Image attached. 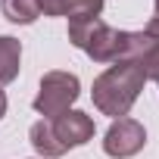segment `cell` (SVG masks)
<instances>
[{
    "instance_id": "obj_1",
    "label": "cell",
    "mask_w": 159,
    "mask_h": 159,
    "mask_svg": "<svg viewBox=\"0 0 159 159\" xmlns=\"http://www.w3.org/2000/svg\"><path fill=\"white\" fill-rule=\"evenodd\" d=\"M147 84V75L134 66V62H112L103 75L94 78V91H91V100L94 106L103 112V116H112V119H125L131 112V106L137 103L140 91Z\"/></svg>"
},
{
    "instance_id": "obj_2",
    "label": "cell",
    "mask_w": 159,
    "mask_h": 159,
    "mask_svg": "<svg viewBox=\"0 0 159 159\" xmlns=\"http://www.w3.org/2000/svg\"><path fill=\"white\" fill-rule=\"evenodd\" d=\"M69 41L84 50L94 62H119L125 56V44H128V31H119L112 25H106L100 16L91 19H72L69 22Z\"/></svg>"
},
{
    "instance_id": "obj_3",
    "label": "cell",
    "mask_w": 159,
    "mask_h": 159,
    "mask_svg": "<svg viewBox=\"0 0 159 159\" xmlns=\"http://www.w3.org/2000/svg\"><path fill=\"white\" fill-rule=\"evenodd\" d=\"M81 94V81L78 75L72 72H47L41 78V88H38V97H34V109L44 116V119H56L62 112H69V106L78 100Z\"/></svg>"
},
{
    "instance_id": "obj_4",
    "label": "cell",
    "mask_w": 159,
    "mask_h": 159,
    "mask_svg": "<svg viewBox=\"0 0 159 159\" xmlns=\"http://www.w3.org/2000/svg\"><path fill=\"white\" fill-rule=\"evenodd\" d=\"M143 143H147L143 125L137 119H128V116L116 119L103 134V153L112 156V159H131V156H137L143 150Z\"/></svg>"
},
{
    "instance_id": "obj_5",
    "label": "cell",
    "mask_w": 159,
    "mask_h": 159,
    "mask_svg": "<svg viewBox=\"0 0 159 159\" xmlns=\"http://www.w3.org/2000/svg\"><path fill=\"white\" fill-rule=\"evenodd\" d=\"M125 62H134L147 81L159 84V34L150 31H128V44H125Z\"/></svg>"
},
{
    "instance_id": "obj_6",
    "label": "cell",
    "mask_w": 159,
    "mask_h": 159,
    "mask_svg": "<svg viewBox=\"0 0 159 159\" xmlns=\"http://www.w3.org/2000/svg\"><path fill=\"white\" fill-rule=\"evenodd\" d=\"M50 128H53L56 140H59L66 150H72V147H84V143L94 140V134H97L94 119H91L88 112H81V109H69V112L50 119Z\"/></svg>"
},
{
    "instance_id": "obj_7",
    "label": "cell",
    "mask_w": 159,
    "mask_h": 159,
    "mask_svg": "<svg viewBox=\"0 0 159 159\" xmlns=\"http://www.w3.org/2000/svg\"><path fill=\"white\" fill-rule=\"evenodd\" d=\"M44 16H66L72 19H91L103 13V0H38Z\"/></svg>"
},
{
    "instance_id": "obj_8",
    "label": "cell",
    "mask_w": 159,
    "mask_h": 159,
    "mask_svg": "<svg viewBox=\"0 0 159 159\" xmlns=\"http://www.w3.org/2000/svg\"><path fill=\"white\" fill-rule=\"evenodd\" d=\"M22 69V44L10 34H0V88L16 81Z\"/></svg>"
},
{
    "instance_id": "obj_9",
    "label": "cell",
    "mask_w": 159,
    "mask_h": 159,
    "mask_svg": "<svg viewBox=\"0 0 159 159\" xmlns=\"http://www.w3.org/2000/svg\"><path fill=\"white\" fill-rule=\"evenodd\" d=\"M28 140H31V147H34L44 159H56V156H62V153H66V147L56 140V134H53V128H50V119L34 122V125H31V131H28Z\"/></svg>"
},
{
    "instance_id": "obj_10",
    "label": "cell",
    "mask_w": 159,
    "mask_h": 159,
    "mask_svg": "<svg viewBox=\"0 0 159 159\" xmlns=\"http://www.w3.org/2000/svg\"><path fill=\"white\" fill-rule=\"evenodd\" d=\"M0 13L13 25H31L41 16V3L38 0H0Z\"/></svg>"
},
{
    "instance_id": "obj_11",
    "label": "cell",
    "mask_w": 159,
    "mask_h": 159,
    "mask_svg": "<svg viewBox=\"0 0 159 159\" xmlns=\"http://www.w3.org/2000/svg\"><path fill=\"white\" fill-rule=\"evenodd\" d=\"M143 31L159 34V0H153V16H150V22H147V28H143Z\"/></svg>"
},
{
    "instance_id": "obj_12",
    "label": "cell",
    "mask_w": 159,
    "mask_h": 159,
    "mask_svg": "<svg viewBox=\"0 0 159 159\" xmlns=\"http://www.w3.org/2000/svg\"><path fill=\"white\" fill-rule=\"evenodd\" d=\"M7 116V94H3V88H0V119Z\"/></svg>"
}]
</instances>
